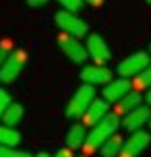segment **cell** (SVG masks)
<instances>
[{"instance_id": "1", "label": "cell", "mask_w": 151, "mask_h": 157, "mask_svg": "<svg viewBox=\"0 0 151 157\" xmlns=\"http://www.w3.org/2000/svg\"><path fill=\"white\" fill-rule=\"evenodd\" d=\"M118 126H120V116H116L114 112L108 114L99 124L93 126V128L87 132V141H85V145H83V149L87 151V155L93 153V151H99V147H102L103 143L108 141L112 134H116Z\"/></svg>"}, {"instance_id": "2", "label": "cell", "mask_w": 151, "mask_h": 157, "mask_svg": "<svg viewBox=\"0 0 151 157\" xmlns=\"http://www.w3.org/2000/svg\"><path fill=\"white\" fill-rule=\"evenodd\" d=\"M93 99H95V87L83 83V85H81L79 89L72 93L71 99H68L66 108H64V116H66V118H72V120L83 118V114H85V112H87V108L93 103Z\"/></svg>"}, {"instance_id": "3", "label": "cell", "mask_w": 151, "mask_h": 157, "mask_svg": "<svg viewBox=\"0 0 151 157\" xmlns=\"http://www.w3.org/2000/svg\"><path fill=\"white\" fill-rule=\"evenodd\" d=\"M56 19V25L60 27V31L62 33H68V35H75V37H83V35H87L89 33V25L81 19L77 13H71V10H58L54 15Z\"/></svg>"}, {"instance_id": "4", "label": "cell", "mask_w": 151, "mask_h": 157, "mask_svg": "<svg viewBox=\"0 0 151 157\" xmlns=\"http://www.w3.org/2000/svg\"><path fill=\"white\" fill-rule=\"evenodd\" d=\"M147 66H149V52H135L116 66V72L122 78H137Z\"/></svg>"}, {"instance_id": "5", "label": "cell", "mask_w": 151, "mask_h": 157, "mask_svg": "<svg viewBox=\"0 0 151 157\" xmlns=\"http://www.w3.org/2000/svg\"><path fill=\"white\" fill-rule=\"evenodd\" d=\"M25 64H27V52L25 50H13L10 56L6 58V62L0 66V83H13L17 81V77L23 72Z\"/></svg>"}, {"instance_id": "6", "label": "cell", "mask_w": 151, "mask_h": 157, "mask_svg": "<svg viewBox=\"0 0 151 157\" xmlns=\"http://www.w3.org/2000/svg\"><path fill=\"white\" fill-rule=\"evenodd\" d=\"M58 48H60L62 54L75 64H83L89 58L87 48L81 44V39L75 37V35H68V33H60V35H58Z\"/></svg>"}, {"instance_id": "7", "label": "cell", "mask_w": 151, "mask_h": 157, "mask_svg": "<svg viewBox=\"0 0 151 157\" xmlns=\"http://www.w3.org/2000/svg\"><path fill=\"white\" fill-rule=\"evenodd\" d=\"M151 143V134L147 130H135L130 132L128 139H124V145H122V151H120V157H139Z\"/></svg>"}, {"instance_id": "8", "label": "cell", "mask_w": 151, "mask_h": 157, "mask_svg": "<svg viewBox=\"0 0 151 157\" xmlns=\"http://www.w3.org/2000/svg\"><path fill=\"white\" fill-rule=\"evenodd\" d=\"M87 54L89 58L93 60V64H102V66H106V64L110 62V48H108V44H106V39L102 37V35H97V33H91L87 37Z\"/></svg>"}, {"instance_id": "9", "label": "cell", "mask_w": 151, "mask_h": 157, "mask_svg": "<svg viewBox=\"0 0 151 157\" xmlns=\"http://www.w3.org/2000/svg\"><path fill=\"white\" fill-rule=\"evenodd\" d=\"M81 81L83 83H87V85H108L112 78H114V75H112V71L108 68V66H102V64H89V66H83L81 68Z\"/></svg>"}, {"instance_id": "10", "label": "cell", "mask_w": 151, "mask_h": 157, "mask_svg": "<svg viewBox=\"0 0 151 157\" xmlns=\"http://www.w3.org/2000/svg\"><path fill=\"white\" fill-rule=\"evenodd\" d=\"M133 91V83H130V78H112L108 85L103 87V99L106 101H110V103H116L118 99H122L126 93H130Z\"/></svg>"}, {"instance_id": "11", "label": "cell", "mask_w": 151, "mask_h": 157, "mask_svg": "<svg viewBox=\"0 0 151 157\" xmlns=\"http://www.w3.org/2000/svg\"><path fill=\"white\" fill-rule=\"evenodd\" d=\"M108 114H112V112H110V101H106L103 97H102V99L95 97L93 103L87 108V112L83 114V124L89 126V128H93V126L99 124Z\"/></svg>"}, {"instance_id": "12", "label": "cell", "mask_w": 151, "mask_h": 157, "mask_svg": "<svg viewBox=\"0 0 151 157\" xmlns=\"http://www.w3.org/2000/svg\"><path fill=\"white\" fill-rule=\"evenodd\" d=\"M149 105H139L133 112H128L126 116H122V126L126 128L128 132H135V130H141L145 124H149Z\"/></svg>"}, {"instance_id": "13", "label": "cell", "mask_w": 151, "mask_h": 157, "mask_svg": "<svg viewBox=\"0 0 151 157\" xmlns=\"http://www.w3.org/2000/svg\"><path fill=\"white\" fill-rule=\"evenodd\" d=\"M141 101H143L141 93H137L135 89H133L130 93H126L122 99H118V101L114 103V114H116V116H126L128 112H133L135 108H139Z\"/></svg>"}, {"instance_id": "14", "label": "cell", "mask_w": 151, "mask_h": 157, "mask_svg": "<svg viewBox=\"0 0 151 157\" xmlns=\"http://www.w3.org/2000/svg\"><path fill=\"white\" fill-rule=\"evenodd\" d=\"M85 128H87L85 124H72L68 128V132H66V147L71 151L83 149V145L87 141V130Z\"/></svg>"}, {"instance_id": "15", "label": "cell", "mask_w": 151, "mask_h": 157, "mask_svg": "<svg viewBox=\"0 0 151 157\" xmlns=\"http://www.w3.org/2000/svg\"><path fill=\"white\" fill-rule=\"evenodd\" d=\"M122 145H124V139L118 136V134H112L110 139L99 147V153H102V157H120Z\"/></svg>"}, {"instance_id": "16", "label": "cell", "mask_w": 151, "mask_h": 157, "mask_svg": "<svg viewBox=\"0 0 151 157\" xmlns=\"http://www.w3.org/2000/svg\"><path fill=\"white\" fill-rule=\"evenodd\" d=\"M23 114H25V110H23V105L21 103H10L6 108V112H4V116H2V124L4 126H13L15 128L21 120H23Z\"/></svg>"}, {"instance_id": "17", "label": "cell", "mask_w": 151, "mask_h": 157, "mask_svg": "<svg viewBox=\"0 0 151 157\" xmlns=\"http://www.w3.org/2000/svg\"><path fill=\"white\" fill-rule=\"evenodd\" d=\"M21 143V132L13 126H0V145L2 147H19Z\"/></svg>"}, {"instance_id": "18", "label": "cell", "mask_w": 151, "mask_h": 157, "mask_svg": "<svg viewBox=\"0 0 151 157\" xmlns=\"http://www.w3.org/2000/svg\"><path fill=\"white\" fill-rule=\"evenodd\" d=\"M0 157H33L29 151H19L17 147H2L0 145Z\"/></svg>"}, {"instance_id": "19", "label": "cell", "mask_w": 151, "mask_h": 157, "mask_svg": "<svg viewBox=\"0 0 151 157\" xmlns=\"http://www.w3.org/2000/svg\"><path fill=\"white\" fill-rule=\"evenodd\" d=\"M135 87H141V89H143V87H145V89H149V87H151V62H149V66L137 77Z\"/></svg>"}, {"instance_id": "20", "label": "cell", "mask_w": 151, "mask_h": 157, "mask_svg": "<svg viewBox=\"0 0 151 157\" xmlns=\"http://www.w3.org/2000/svg\"><path fill=\"white\" fill-rule=\"evenodd\" d=\"M10 52H13V41L10 39H0V66L6 62Z\"/></svg>"}, {"instance_id": "21", "label": "cell", "mask_w": 151, "mask_h": 157, "mask_svg": "<svg viewBox=\"0 0 151 157\" xmlns=\"http://www.w3.org/2000/svg\"><path fill=\"white\" fill-rule=\"evenodd\" d=\"M58 4L64 10H71V13H79L83 8V0H58Z\"/></svg>"}, {"instance_id": "22", "label": "cell", "mask_w": 151, "mask_h": 157, "mask_svg": "<svg viewBox=\"0 0 151 157\" xmlns=\"http://www.w3.org/2000/svg\"><path fill=\"white\" fill-rule=\"evenodd\" d=\"M13 103V99H10V95H8V91H4V89H0V120H2V116H4V112H6V108Z\"/></svg>"}, {"instance_id": "23", "label": "cell", "mask_w": 151, "mask_h": 157, "mask_svg": "<svg viewBox=\"0 0 151 157\" xmlns=\"http://www.w3.org/2000/svg\"><path fill=\"white\" fill-rule=\"evenodd\" d=\"M29 6H33V8H40V6H46L50 0H25Z\"/></svg>"}, {"instance_id": "24", "label": "cell", "mask_w": 151, "mask_h": 157, "mask_svg": "<svg viewBox=\"0 0 151 157\" xmlns=\"http://www.w3.org/2000/svg\"><path fill=\"white\" fill-rule=\"evenodd\" d=\"M54 157H75V155H72V151L68 149V147H62V149L56 151V155H54Z\"/></svg>"}, {"instance_id": "25", "label": "cell", "mask_w": 151, "mask_h": 157, "mask_svg": "<svg viewBox=\"0 0 151 157\" xmlns=\"http://www.w3.org/2000/svg\"><path fill=\"white\" fill-rule=\"evenodd\" d=\"M83 2H87V4H91V6H102L103 0H83Z\"/></svg>"}, {"instance_id": "26", "label": "cell", "mask_w": 151, "mask_h": 157, "mask_svg": "<svg viewBox=\"0 0 151 157\" xmlns=\"http://www.w3.org/2000/svg\"><path fill=\"white\" fill-rule=\"evenodd\" d=\"M145 103H147V105H151V87L147 89V93H145Z\"/></svg>"}, {"instance_id": "27", "label": "cell", "mask_w": 151, "mask_h": 157, "mask_svg": "<svg viewBox=\"0 0 151 157\" xmlns=\"http://www.w3.org/2000/svg\"><path fill=\"white\" fill-rule=\"evenodd\" d=\"M33 157H50V153H46V151H41V153H37V155H33Z\"/></svg>"}, {"instance_id": "28", "label": "cell", "mask_w": 151, "mask_h": 157, "mask_svg": "<svg viewBox=\"0 0 151 157\" xmlns=\"http://www.w3.org/2000/svg\"><path fill=\"white\" fill-rule=\"evenodd\" d=\"M149 128H151V118H149Z\"/></svg>"}, {"instance_id": "29", "label": "cell", "mask_w": 151, "mask_h": 157, "mask_svg": "<svg viewBox=\"0 0 151 157\" xmlns=\"http://www.w3.org/2000/svg\"><path fill=\"white\" fill-rule=\"evenodd\" d=\"M147 2H149V4H151V0H147Z\"/></svg>"}, {"instance_id": "30", "label": "cell", "mask_w": 151, "mask_h": 157, "mask_svg": "<svg viewBox=\"0 0 151 157\" xmlns=\"http://www.w3.org/2000/svg\"><path fill=\"white\" fill-rule=\"evenodd\" d=\"M83 157H89V155H83Z\"/></svg>"}, {"instance_id": "31", "label": "cell", "mask_w": 151, "mask_h": 157, "mask_svg": "<svg viewBox=\"0 0 151 157\" xmlns=\"http://www.w3.org/2000/svg\"><path fill=\"white\" fill-rule=\"evenodd\" d=\"M149 52H151V46H149Z\"/></svg>"}]
</instances>
